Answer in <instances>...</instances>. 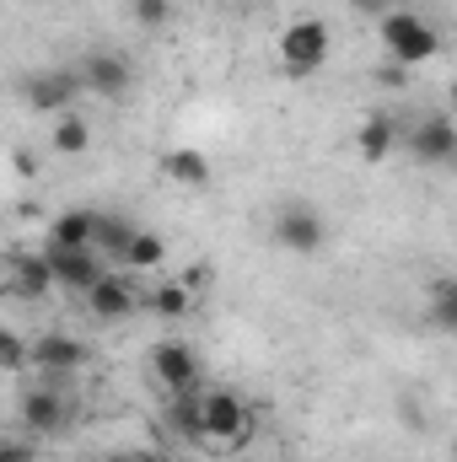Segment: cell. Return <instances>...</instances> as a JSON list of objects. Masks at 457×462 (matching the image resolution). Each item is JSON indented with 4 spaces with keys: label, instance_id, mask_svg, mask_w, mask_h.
I'll return each mask as SVG.
<instances>
[{
    "label": "cell",
    "instance_id": "6da1fadb",
    "mask_svg": "<svg viewBox=\"0 0 457 462\" xmlns=\"http://www.w3.org/2000/svg\"><path fill=\"white\" fill-rule=\"evenodd\" d=\"M178 436L189 441H205V447H221V452H237L247 436H253V403L231 387H194V393H178L167 403Z\"/></svg>",
    "mask_w": 457,
    "mask_h": 462
},
{
    "label": "cell",
    "instance_id": "7a4b0ae2",
    "mask_svg": "<svg viewBox=\"0 0 457 462\" xmlns=\"http://www.w3.org/2000/svg\"><path fill=\"white\" fill-rule=\"evenodd\" d=\"M377 38H382V49H387V60L393 65H425V60H436L442 54V32L420 16V11H382V22H377Z\"/></svg>",
    "mask_w": 457,
    "mask_h": 462
},
{
    "label": "cell",
    "instance_id": "3957f363",
    "mask_svg": "<svg viewBox=\"0 0 457 462\" xmlns=\"http://www.w3.org/2000/svg\"><path fill=\"white\" fill-rule=\"evenodd\" d=\"M329 49H334V38H329V22H318V16H296L275 38V54H280L285 76H318L329 65Z\"/></svg>",
    "mask_w": 457,
    "mask_h": 462
},
{
    "label": "cell",
    "instance_id": "277c9868",
    "mask_svg": "<svg viewBox=\"0 0 457 462\" xmlns=\"http://www.w3.org/2000/svg\"><path fill=\"white\" fill-rule=\"evenodd\" d=\"M269 236H275V247L312 258V253L329 242V221H323L312 205H302V199H285V205L269 216Z\"/></svg>",
    "mask_w": 457,
    "mask_h": 462
},
{
    "label": "cell",
    "instance_id": "5b68a950",
    "mask_svg": "<svg viewBox=\"0 0 457 462\" xmlns=\"http://www.w3.org/2000/svg\"><path fill=\"white\" fill-rule=\"evenodd\" d=\"M151 376H156V387H162L167 398L194 393V387H200V355H194V345H183V339L151 345Z\"/></svg>",
    "mask_w": 457,
    "mask_h": 462
},
{
    "label": "cell",
    "instance_id": "8992f818",
    "mask_svg": "<svg viewBox=\"0 0 457 462\" xmlns=\"http://www.w3.org/2000/svg\"><path fill=\"white\" fill-rule=\"evenodd\" d=\"M81 301H87V312H92L98 323H124V318H135V312L145 307V296H140V285H135V274H129V269H124V274L108 269V274L81 296Z\"/></svg>",
    "mask_w": 457,
    "mask_h": 462
},
{
    "label": "cell",
    "instance_id": "52a82bcc",
    "mask_svg": "<svg viewBox=\"0 0 457 462\" xmlns=\"http://www.w3.org/2000/svg\"><path fill=\"white\" fill-rule=\"evenodd\" d=\"M87 87H81V76L76 70H38V76H27L22 81V97H27V108L33 114H70V103L81 97Z\"/></svg>",
    "mask_w": 457,
    "mask_h": 462
},
{
    "label": "cell",
    "instance_id": "ba28073f",
    "mask_svg": "<svg viewBox=\"0 0 457 462\" xmlns=\"http://www.w3.org/2000/svg\"><path fill=\"white\" fill-rule=\"evenodd\" d=\"M76 76H81V87H87L92 97H124V92L135 87L129 60H124V54H114V49H92V54H81Z\"/></svg>",
    "mask_w": 457,
    "mask_h": 462
},
{
    "label": "cell",
    "instance_id": "9c48e42d",
    "mask_svg": "<svg viewBox=\"0 0 457 462\" xmlns=\"http://www.w3.org/2000/svg\"><path fill=\"white\" fill-rule=\"evenodd\" d=\"M404 151L425 167H442V162H457V124L447 114H431L420 118L409 134H404Z\"/></svg>",
    "mask_w": 457,
    "mask_h": 462
},
{
    "label": "cell",
    "instance_id": "30bf717a",
    "mask_svg": "<svg viewBox=\"0 0 457 462\" xmlns=\"http://www.w3.org/2000/svg\"><path fill=\"white\" fill-rule=\"evenodd\" d=\"M49 253V263H54V280L65 285V291H76V296H87L103 274H108V258L98 253V247H43Z\"/></svg>",
    "mask_w": 457,
    "mask_h": 462
},
{
    "label": "cell",
    "instance_id": "8fae6325",
    "mask_svg": "<svg viewBox=\"0 0 457 462\" xmlns=\"http://www.w3.org/2000/svg\"><path fill=\"white\" fill-rule=\"evenodd\" d=\"M355 151H360V162H387L393 151H404V129H398V118L387 114V108H371V114L360 118V129H355Z\"/></svg>",
    "mask_w": 457,
    "mask_h": 462
},
{
    "label": "cell",
    "instance_id": "7c38bea8",
    "mask_svg": "<svg viewBox=\"0 0 457 462\" xmlns=\"http://www.w3.org/2000/svg\"><path fill=\"white\" fill-rule=\"evenodd\" d=\"M33 365L38 371H87L92 365V345L87 339H76V334H43V339H33Z\"/></svg>",
    "mask_w": 457,
    "mask_h": 462
},
{
    "label": "cell",
    "instance_id": "4fadbf2b",
    "mask_svg": "<svg viewBox=\"0 0 457 462\" xmlns=\"http://www.w3.org/2000/svg\"><path fill=\"white\" fill-rule=\"evenodd\" d=\"M162 172L173 178V189H189V194H205L216 183V162L200 151V145H173L162 156Z\"/></svg>",
    "mask_w": 457,
    "mask_h": 462
},
{
    "label": "cell",
    "instance_id": "5bb4252c",
    "mask_svg": "<svg viewBox=\"0 0 457 462\" xmlns=\"http://www.w3.org/2000/svg\"><path fill=\"white\" fill-rule=\"evenodd\" d=\"M22 425H27L33 436H60V430L70 425V403H65V393H54V387L27 393V398H22Z\"/></svg>",
    "mask_w": 457,
    "mask_h": 462
},
{
    "label": "cell",
    "instance_id": "9a60e30c",
    "mask_svg": "<svg viewBox=\"0 0 457 462\" xmlns=\"http://www.w3.org/2000/svg\"><path fill=\"white\" fill-rule=\"evenodd\" d=\"M98 231H103L98 210H60L43 231V247H98Z\"/></svg>",
    "mask_w": 457,
    "mask_h": 462
},
{
    "label": "cell",
    "instance_id": "2e32d148",
    "mask_svg": "<svg viewBox=\"0 0 457 462\" xmlns=\"http://www.w3.org/2000/svg\"><path fill=\"white\" fill-rule=\"evenodd\" d=\"M49 151L54 156H87L92 151V118L87 114H60L54 124H49Z\"/></svg>",
    "mask_w": 457,
    "mask_h": 462
},
{
    "label": "cell",
    "instance_id": "e0dca14e",
    "mask_svg": "<svg viewBox=\"0 0 457 462\" xmlns=\"http://www.w3.org/2000/svg\"><path fill=\"white\" fill-rule=\"evenodd\" d=\"M11 285H16V296H49V291L60 285L49 253H22V258H11Z\"/></svg>",
    "mask_w": 457,
    "mask_h": 462
},
{
    "label": "cell",
    "instance_id": "ac0fdd59",
    "mask_svg": "<svg viewBox=\"0 0 457 462\" xmlns=\"http://www.w3.org/2000/svg\"><path fill=\"white\" fill-rule=\"evenodd\" d=\"M162 263H167V242L145 226L129 236V247H124V258H118V269H129V274H156Z\"/></svg>",
    "mask_w": 457,
    "mask_h": 462
},
{
    "label": "cell",
    "instance_id": "d6986e66",
    "mask_svg": "<svg viewBox=\"0 0 457 462\" xmlns=\"http://www.w3.org/2000/svg\"><path fill=\"white\" fill-rule=\"evenodd\" d=\"M145 307H151L156 318H189V312H194V291H189L178 274H162L156 291L145 296Z\"/></svg>",
    "mask_w": 457,
    "mask_h": 462
},
{
    "label": "cell",
    "instance_id": "ffe728a7",
    "mask_svg": "<svg viewBox=\"0 0 457 462\" xmlns=\"http://www.w3.org/2000/svg\"><path fill=\"white\" fill-rule=\"evenodd\" d=\"M135 231H140V226H129V221H118V216H103V231H98V253H103V258H114V263H118Z\"/></svg>",
    "mask_w": 457,
    "mask_h": 462
},
{
    "label": "cell",
    "instance_id": "44dd1931",
    "mask_svg": "<svg viewBox=\"0 0 457 462\" xmlns=\"http://www.w3.org/2000/svg\"><path fill=\"white\" fill-rule=\"evenodd\" d=\"M431 323L457 334V280H442V285L431 291Z\"/></svg>",
    "mask_w": 457,
    "mask_h": 462
},
{
    "label": "cell",
    "instance_id": "7402d4cb",
    "mask_svg": "<svg viewBox=\"0 0 457 462\" xmlns=\"http://www.w3.org/2000/svg\"><path fill=\"white\" fill-rule=\"evenodd\" d=\"M0 365H5V371H22V365H33V345H27L16 328H5V334H0Z\"/></svg>",
    "mask_w": 457,
    "mask_h": 462
},
{
    "label": "cell",
    "instance_id": "603a6c76",
    "mask_svg": "<svg viewBox=\"0 0 457 462\" xmlns=\"http://www.w3.org/2000/svg\"><path fill=\"white\" fill-rule=\"evenodd\" d=\"M129 16L140 27H167L173 22V0H129Z\"/></svg>",
    "mask_w": 457,
    "mask_h": 462
},
{
    "label": "cell",
    "instance_id": "cb8c5ba5",
    "mask_svg": "<svg viewBox=\"0 0 457 462\" xmlns=\"http://www.w3.org/2000/svg\"><path fill=\"white\" fill-rule=\"evenodd\" d=\"M118 462H167V457H156V452H129V457H118Z\"/></svg>",
    "mask_w": 457,
    "mask_h": 462
},
{
    "label": "cell",
    "instance_id": "d4e9b609",
    "mask_svg": "<svg viewBox=\"0 0 457 462\" xmlns=\"http://www.w3.org/2000/svg\"><path fill=\"white\" fill-rule=\"evenodd\" d=\"M355 11H382V0H350Z\"/></svg>",
    "mask_w": 457,
    "mask_h": 462
},
{
    "label": "cell",
    "instance_id": "484cf974",
    "mask_svg": "<svg viewBox=\"0 0 457 462\" xmlns=\"http://www.w3.org/2000/svg\"><path fill=\"white\" fill-rule=\"evenodd\" d=\"M404 5H409V0H382V11H404Z\"/></svg>",
    "mask_w": 457,
    "mask_h": 462
},
{
    "label": "cell",
    "instance_id": "4316f807",
    "mask_svg": "<svg viewBox=\"0 0 457 462\" xmlns=\"http://www.w3.org/2000/svg\"><path fill=\"white\" fill-rule=\"evenodd\" d=\"M447 97H452V108H457V76H452V87H447Z\"/></svg>",
    "mask_w": 457,
    "mask_h": 462
},
{
    "label": "cell",
    "instance_id": "83f0119b",
    "mask_svg": "<svg viewBox=\"0 0 457 462\" xmlns=\"http://www.w3.org/2000/svg\"><path fill=\"white\" fill-rule=\"evenodd\" d=\"M227 5H253V0H227Z\"/></svg>",
    "mask_w": 457,
    "mask_h": 462
},
{
    "label": "cell",
    "instance_id": "f1b7e54d",
    "mask_svg": "<svg viewBox=\"0 0 457 462\" xmlns=\"http://www.w3.org/2000/svg\"><path fill=\"white\" fill-rule=\"evenodd\" d=\"M452 462H457V441H452Z\"/></svg>",
    "mask_w": 457,
    "mask_h": 462
},
{
    "label": "cell",
    "instance_id": "f546056e",
    "mask_svg": "<svg viewBox=\"0 0 457 462\" xmlns=\"http://www.w3.org/2000/svg\"><path fill=\"white\" fill-rule=\"evenodd\" d=\"M33 5H49V0H33Z\"/></svg>",
    "mask_w": 457,
    "mask_h": 462
}]
</instances>
